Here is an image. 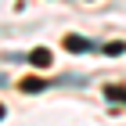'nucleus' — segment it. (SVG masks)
Listing matches in <instances>:
<instances>
[{
    "label": "nucleus",
    "instance_id": "f257e3e1",
    "mask_svg": "<svg viewBox=\"0 0 126 126\" xmlns=\"http://www.w3.org/2000/svg\"><path fill=\"white\" fill-rule=\"evenodd\" d=\"M65 50L68 54H87V50H94V43L83 36H65Z\"/></svg>",
    "mask_w": 126,
    "mask_h": 126
},
{
    "label": "nucleus",
    "instance_id": "f03ea898",
    "mask_svg": "<svg viewBox=\"0 0 126 126\" xmlns=\"http://www.w3.org/2000/svg\"><path fill=\"white\" fill-rule=\"evenodd\" d=\"M105 97L112 101V105H126V87H119V83H112V87H105Z\"/></svg>",
    "mask_w": 126,
    "mask_h": 126
},
{
    "label": "nucleus",
    "instance_id": "7ed1b4c3",
    "mask_svg": "<svg viewBox=\"0 0 126 126\" xmlns=\"http://www.w3.org/2000/svg\"><path fill=\"white\" fill-rule=\"evenodd\" d=\"M29 61H32V65H36V68L50 65V50H47V47H40V50H32V54H29Z\"/></svg>",
    "mask_w": 126,
    "mask_h": 126
},
{
    "label": "nucleus",
    "instance_id": "20e7f679",
    "mask_svg": "<svg viewBox=\"0 0 126 126\" xmlns=\"http://www.w3.org/2000/svg\"><path fill=\"white\" fill-rule=\"evenodd\" d=\"M22 90L36 94V90H47V83H43V79H22Z\"/></svg>",
    "mask_w": 126,
    "mask_h": 126
},
{
    "label": "nucleus",
    "instance_id": "39448f33",
    "mask_svg": "<svg viewBox=\"0 0 126 126\" xmlns=\"http://www.w3.org/2000/svg\"><path fill=\"white\" fill-rule=\"evenodd\" d=\"M123 50H126V43H108L105 54H123Z\"/></svg>",
    "mask_w": 126,
    "mask_h": 126
},
{
    "label": "nucleus",
    "instance_id": "423d86ee",
    "mask_svg": "<svg viewBox=\"0 0 126 126\" xmlns=\"http://www.w3.org/2000/svg\"><path fill=\"white\" fill-rule=\"evenodd\" d=\"M4 115H7V112H4V105H0V119H4Z\"/></svg>",
    "mask_w": 126,
    "mask_h": 126
}]
</instances>
